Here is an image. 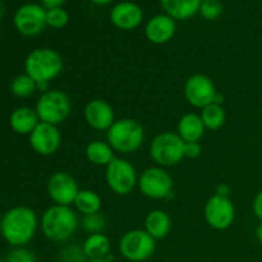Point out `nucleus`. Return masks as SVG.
<instances>
[{
    "mask_svg": "<svg viewBox=\"0 0 262 262\" xmlns=\"http://www.w3.org/2000/svg\"><path fill=\"white\" fill-rule=\"evenodd\" d=\"M37 228V215L27 206H15L8 210L0 223L3 238L13 247H25L33 239Z\"/></svg>",
    "mask_w": 262,
    "mask_h": 262,
    "instance_id": "obj_1",
    "label": "nucleus"
},
{
    "mask_svg": "<svg viewBox=\"0 0 262 262\" xmlns=\"http://www.w3.org/2000/svg\"><path fill=\"white\" fill-rule=\"evenodd\" d=\"M79 222L78 212L72 206L51 205L41 216L40 228L46 239L64 243L76 234Z\"/></svg>",
    "mask_w": 262,
    "mask_h": 262,
    "instance_id": "obj_2",
    "label": "nucleus"
},
{
    "mask_svg": "<svg viewBox=\"0 0 262 262\" xmlns=\"http://www.w3.org/2000/svg\"><path fill=\"white\" fill-rule=\"evenodd\" d=\"M63 58L50 48H38L31 51L25 59V73L36 83L50 84L63 72Z\"/></svg>",
    "mask_w": 262,
    "mask_h": 262,
    "instance_id": "obj_3",
    "label": "nucleus"
},
{
    "mask_svg": "<svg viewBox=\"0 0 262 262\" xmlns=\"http://www.w3.org/2000/svg\"><path fill=\"white\" fill-rule=\"evenodd\" d=\"M106 142L122 155H129L141 148L145 142L142 124L132 118H120L106 130Z\"/></svg>",
    "mask_w": 262,
    "mask_h": 262,
    "instance_id": "obj_4",
    "label": "nucleus"
},
{
    "mask_svg": "<svg viewBox=\"0 0 262 262\" xmlns=\"http://www.w3.org/2000/svg\"><path fill=\"white\" fill-rule=\"evenodd\" d=\"M35 110L40 122L59 125L71 115L72 101L64 91L49 90L40 95Z\"/></svg>",
    "mask_w": 262,
    "mask_h": 262,
    "instance_id": "obj_5",
    "label": "nucleus"
},
{
    "mask_svg": "<svg viewBox=\"0 0 262 262\" xmlns=\"http://www.w3.org/2000/svg\"><path fill=\"white\" fill-rule=\"evenodd\" d=\"M150 156L161 168L176 166L184 159V141L174 132H161L150 145Z\"/></svg>",
    "mask_w": 262,
    "mask_h": 262,
    "instance_id": "obj_6",
    "label": "nucleus"
},
{
    "mask_svg": "<svg viewBox=\"0 0 262 262\" xmlns=\"http://www.w3.org/2000/svg\"><path fill=\"white\" fill-rule=\"evenodd\" d=\"M138 173L135 165L124 158L115 156L105 169V181L113 193L128 196L138 186Z\"/></svg>",
    "mask_w": 262,
    "mask_h": 262,
    "instance_id": "obj_7",
    "label": "nucleus"
},
{
    "mask_svg": "<svg viewBox=\"0 0 262 262\" xmlns=\"http://www.w3.org/2000/svg\"><path fill=\"white\" fill-rule=\"evenodd\" d=\"M138 189L151 200H166L173 196L174 181L165 168L150 166L138 177Z\"/></svg>",
    "mask_w": 262,
    "mask_h": 262,
    "instance_id": "obj_8",
    "label": "nucleus"
},
{
    "mask_svg": "<svg viewBox=\"0 0 262 262\" xmlns=\"http://www.w3.org/2000/svg\"><path fill=\"white\" fill-rule=\"evenodd\" d=\"M118 248L127 261L145 262L155 253L156 241L145 229H132L122 235Z\"/></svg>",
    "mask_w": 262,
    "mask_h": 262,
    "instance_id": "obj_9",
    "label": "nucleus"
},
{
    "mask_svg": "<svg viewBox=\"0 0 262 262\" xmlns=\"http://www.w3.org/2000/svg\"><path fill=\"white\" fill-rule=\"evenodd\" d=\"M204 217L210 228L227 230L235 220V207L229 197L212 194L204 206Z\"/></svg>",
    "mask_w": 262,
    "mask_h": 262,
    "instance_id": "obj_10",
    "label": "nucleus"
},
{
    "mask_svg": "<svg viewBox=\"0 0 262 262\" xmlns=\"http://www.w3.org/2000/svg\"><path fill=\"white\" fill-rule=\"evenodd\" d=\"M216 92V87L212 79L202 73L192 74L188 77L183 87L184 97L188 104L200 110L214 102Z\"/></svg>",
    "mask_w": 262,
    "mask_h": 262,
    "instance_id": "obj_11",
    "label": "nucleus"
},
{
    "mask_svg": "<svg viewBox=\"0 0 262 262\" xmlns=\"http://www.w3.org/2000/svg\"><path fill=\"white\" fill-rule=\"evenodd\" d=\"M79 192L76 179L67 171H55L48 181V194L54 205L72 206Z\"/></svg>",
    "mask_w": 262,
    "mask_h": 262,
    "instance_id": "obj_12",
    "label": "nucleus"
},
{
    "mask_svg": "<svg viewBox=\"0 0 262 262\" xmlns=\"http://www.w3.org/2000/svg\"><path fill=\"white\" fill-rule=\"evenodd\" d=\"M30 146L41 156H51L60 148L61 133L58 125L40 122L28 136Z\"/></svg>",
    "mask_w": 262,
    "mask_h": 262,
    "instance_id": "obj_13",
    "label": "nucleus"
},
{
    "mask_svg": "<svg viewBox=\"0 0 262 262\" xmlns=\"http://www.w3.org/2000/svg\"><path fill=\"white\" fill-rule=\"evenodd\" d=\"M14 26L25 36H36L46 27V10L37 4H25L15 12Z\"/></svg>",
    "mask_w": 262,
    "mask_h": 262,
    "instance_id": "obj_14",
    "label": "nucleus"
},
{
    "mask_svg": "<svg viewBox=\"0 0 262 262\" xmlns=\"http://www.w3.org/2000/svg\"><path fill=\"white\" fill-rule=\"evenodd\" d=\"M83 117L89 127L100 132H106L117 120L113 106L102 99L90 100L84 106Z\"/></svg>",
    "mask_w": 262,
    "mask_h": 262,
    "instance_id": "obj_15",
    "label": "nucleus"
},
{
    "mask_svg": "<svg viewBox=\"0 0 262 262\" xmlns=\"http://www.w3.org/2000/svg\"><path fill=\"white\" fill-rule=\"evenodd\" d=\"M177 31L176 19L168 14L154 15L145 26V35L150 42L164 45L174 37Z\"/></svg>",
    "mask_w": 262,
    "mask_h": 262,
    "instance_id": "obj_16",
    "label": "nucleus"
},
{
    "mask_svg": "<svg viewBox=\"0 0 262 262\" xmlns=\"http://www.w3.org/2000/svg\"><path fill=\"white\" fill-rule=\"evenodd\" d=\"M143 12L137 4L132 2L118 3L110 12V20L117 28L130 31L142 23Z\"/></svg>",
    "mask_w": 262,
    "mask_h": 262,
    "instance_id": "obj_17",
    "label": "nucleus"
},
{
    "mask_svg": "<svg viewBox=\"0 0 262 262\" xmlns=\"http://www.w3.org/2000/svg\"><path fill=\"white\" fill-rule=\"evenodd\" d=\"M206 128L200 114L187 113L179 119L177 125V133L184 142H200L205 136Z\"/></svg>",
    "mask_w": 262,
    "mask_h": 262,
    "instance_id": "obj_18",
    "label": "nucleus"
},
{
    "mask_svg": "<svg viewBox=\"0 0 262 262\" xmlns=\"http://www.w3.org/2000/svg\"><path fill=\"white\" fill-rule=\"evenodd\" d=\"M40 123L38 115L35 109L30 106H19L13 110L9 117L10 128L18 135H28L37 127Z\"/></svg>",
    "mask_w": 262,
    "mask_h": 262,
    "instance_id": "obj_19",
    "label": "nucleus"
},
{
    "mask_svg": "<svg viewBox=\"0 0 262 262\" xmlns=\"http://www.w3.org/2000/svg\"><path fill=\"white\" fill-rule=\"evenodd\" d=\"M145 230L155 241L168 237L171 230V219L168 212L161 209L151 210L145 217Z\"/></svg>",
    "mask_w": 262,
    "mask_h": 262,
    "instance_id": "obj_20",
    "label": "nucleus"
},
{
    "mask_svg": "<svg viewBox=\"0 0 262 262\" xmlns=\"http://www.w3.org/2000/svg\"><path fill=\"white\" fill-rule=\"evenodd\" d=\"M161 7L176 20H187L200 10L202 0H160Z\"/></svg>",
    "mask_w": 262,
    "mask_h": 262,
    "instance_id": "obj_21",
    "label": "nucleus"
},
{
    "mask_svg": "<svg viewBox=\"0 0 262 262\" xmlns=\"http://www.w3.org/2000/svg\"><path fill=\"white\" fill-rule=\"evenodd\" d=\"M82 248L89 260H97V258H105L110 256L112 251V242L109 237L104 233H96V234H89V237L82 243Z\"/></svg>",
    "mask_w": 262,
    "mask_h": 262,
    "instance_id": "obj_22",
    "label": "nucleus"
},
{
    "mask_svg": "<svg viewBox=\"0 0 262 262\" xmlns=\"http://www.w3.org/2000/svg\"><path fill=\"white\" fill-rule=\"evenodd\" d=\"M86 158L92 165L96 166H105L106 168L113 159L115 158V151L113 150L112 146L107 142L101 140H95L91 141L89 145L86 146Z\"/></svg>",
    "mask_w": 262,
    "mask_h": 262,
    "instance_id": "obj_23",
    "label": "nucleus"
},
{
    "mask_svg": "<svg viewBox=\"0 0 262 262\" xmlns=\"http://www.w3.org/2000/svg\"><path fill=\"white\" fill-rule=\"evenodd\" d=\"M73 206L74 210L82 216L96 214V212L101 211L102 199L97 192L92 191V189H79Z\"/></svg>",
    "mask_w": 262,
    "mask_h": 262,
    "instance_id": "obj_24",
    "label": "nucleus"
},
{
    "mask_svg": "<svg viewBox=\"0 0 262 262\" xmlns=\"http://www.w3.org/2000/svg\"><path fill=\"white\" fill-rule=\"evenodd\" d=\"M200 117H201L206 129L217 130L224 125L225 119H227V113H225L223 105H217L212 102V104L201 109Z\"/></svg>",
    "mask_w": 262,
    "mask_h": 262,
    "instance_id": "obj_25",
    "label": "nucleus"
},
{
    "mask_svg": "<svg viewBox=\"0 0 262 262\" xmlns=\"http://www.w3.org/2000/svg\"><path fill=\"white\" fill-rule=\"evenodd\" d=\"M10 91L15 97L27 99L37 91V83L28 74L23 73L13 79L10 83Z\"/></svg>",
    "mask_w": 262,
    "mask_h": 262,
    "instance_id": "obj_26",
    "label": "nucleus"
},
{
    "mask_svg": "<svg viewBox=\"0 0 262 262\" xmlns=\"http://www.w3.org/2000/svg\"><path fill=\"white\" fill-rule=\"evenodd\" d=\"M79 225L82 229L89 234H96V233H104L105 228H106V219L101 212H96V214L84 215L82 216Z\"/></svg>",
    "mask_w": 262,
    "mask_h": 262,
    "instance_id": "obj_27",
    "label": "nucleus"
},
{
    "mask_svg": "<svg viewBox=\"0 0 262 262\" xmlns=\"http://www.w3.org/2000/svg\"><path fill=\"white\" fill-rule=\"evenodd\" d=\"M69 14L63 8H54L46 10V25L51 28H63L68 25Z\"/></svg>",
    "mask_w": 262,
    "mask_h": 262,
    "instance_id": "obj_28",
    "label": "nucleus"
},
{
    "mask_svg": "<svg viewBox=\"0 0 262 262\" xmlns=\"http://www.w3.org/2000/svg\"><path fill=\"white\" fill-rule=\"evenodd\" d=\"M200 13L207 20H215L222 15L223 7L219 0H202Z\"/></svg>",
    "mask_w": 262,
    "mask_h": 262,
    "instance_id": "obj_29",
    "label": "nucleus"
},
{
    "mask_svg": "<svg viewBox=\"0 0 262 262\" xmlns=\"http://www.w3.org/2000/svg\"><path fill=\"white\" fill-rule=\"evenodd\" d=\"M86 258L87 257L84 255L82 246L76 245V243L68 245L61 251V260H63V262H84Z\"/></svg>",
    "mask_w": 262,
    "mask_h": 262,
    "instance_id": "obj_30",
    "label": "nucleus"
},
{
    "mask_svg": "<svg viewBox=\"0 0 262 262\" xmlns=\"http://www.w3.org/2000/svg\"><path fill=\"white\" fill-rule=\"evenodd\" d=\"M5 262H37V258L26 247H14L8 253Z\"/></svg>",
    "mask_w": 262,
    "mask_h": 262,
    "instance_id": "obj_31",
    "label": "nucleus"
},
{
    "mask_svg": "<svg viewBox=\"0 0 262 262\" xmlns=\"http://www.w3.org/2000/svg\"><path fill=\"white\" fill-rule=\"evenodd\" d=\"M202 152L200 142H184V158L197 159Z\"/></svg>",
    "mask_w": 262,
    "mask_h": 262,
    "instance_id": "obj_32",
    "label": "nucleus"
},
{
    "mask_svg": "<svg viewBox=\"0 0 262 262\" xmlns=\"http://www.w3.org/2000/svg\"><path fill=\"white\" fill-rule=\"evenodd\" d=\"M252 210L255 216L257 217L260 222H262V191L258 192V193L255 196V199H253Z\"/></svg>",
    "mask_w": 262,
    "mask_h": 262,
    "instance_id": "obj_33",
    "label": "nucleus"
},
{
    "mask_svg": "<svg viewBox=\"0 0 262 262\" xmlns=\"http://www.w3.org/2000/svg\"><path fill=\"white\" fill-rule=\"evenodd\" d=\"M41 2H42L43 7L49 10L54 9V8H60L66 0H41Z\"/></svg>",
    "mask_w": 262,
    "mask_h": 262,
    "instance_id": "obj_34",
    "label": "nucleus"
},
{
    "mask_svg": "<svg viewBox=\"0 0 262 262\" xmlns=\"http://www.w3.org/2000/svg\"><path fill=\"white\" fill-rule=\"evenodd\" d=\"M229 193H230V188H229V186H228V184L220 183L219 186L216 187V193H215V194L229 197Z\"/></svg>",
    "mask_w": 262,
    "mask_h": 262,
    "instance_id": "obj_35",
    "label": "nucleus"
},
{
    "mask_svg": "<svg viewBox=\"0 0 262 262\" xmlns=\"http://www.w3.org/2000/svg\"><path fill=\"white\" fill-rule=\"evenodd\" d=\"M225 102V96L222 94V92L217 91L216 95H215V99H214V104L217 105H224Z\"/></svg>",
    "mask_w": 262,
    "mask_h": 262,
    "instance_id": "obj_36",
    "label": "nucleus"
},
{
    "mask_svg": "<svg viewBox=\"0 0 262 262\" xmlns=\"http://www.w3.org/2000/svg\"><path fill=\"white\" fill-rule=\"evenodd\" d=\"M256 239L258 241L260 245H262V222L258 224V227L256 228Z\"/></svg>",
    "mask_w": 262,
    "mask_h": 262,
    "instance_id": "obj_37",
    "label": "nucleus"
},
{
    "mask_svg": "<svg viewBox=\"0 0 262 262\" xmlns=\"http://www.w3.org/2000/svg\"><path fill=\"white\" fill-rule=\"evenodd\" d=\"M87 262H113V256H107L105 258H97V260H89Z\"/></svg>",
    "mask_w": 262,
    "mask_h": 262,
    "instance_id": "obj_38",
    "label": "nucleus"
},
{
    "mask_svg": "<svg viewBox=\"0 0 262 262\" xmlns=\"http://www.w3.org/2000/svg\"><path fill=\"white\" fill-rule=\"evenodd\" d=\"M91 2L96 5H106V4H110L113 0H91Z\"/></svg>",
    "mask_w": 262,
    "mask_h": 262,
    "instance_id": "obj_39",
    "label": "nucleus"
},
{
    "mask_svg": "<svg viewBox=\"0 0 262 262\" xmlns=\"http://www.w3.org/2000/svg\"><path fill=\"white\" fill-rule=\"evenodd\" d=\"M0 262H3V261H2V260H0Z\"/></svg>",
    "mask_w": 262,
    "mask_h": 262,
    "instance_id": "obj_40",
    "label": "nucleus"
}]
</instances>
